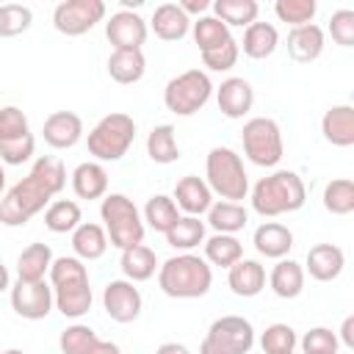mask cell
<instances>
[{
	"label": "cell",
	"instance_id": "obj_48",
	"mask_svg": "<svg viewBox=\"0 0 354 354\" xmlns=\"http://www.w3.org/2000/svg\"><path fill=\"white\" fill-rule=\"evenodd\" d=\"M304 354H335L337 351V335L326 326H315L301 337Z\"/></svg>",
	"mask_w": 354,
	"mask_h": 354
},
{
	"label": "cell",
	"instance_id": "obj_5",
	"mask_svg": "<svg viewBox=\"0 0 354 354\" xmlns=\"http://www.w3.org/2000/svg\"><path fill=\"white\" fill-rule=\"evenodd\" d=\"M100 216L105 221V235L116 249L144 243V221L133 199H127L124 194H108L100 205Z\"/></svg>",
	"mask_w": 354,
	"mask_h": 354
},
{
	"label": "cell",
	"instance_id": "obj_53",
	"mask_svg": "<svg viewBox=\"0 0 354 354\" xmlns=\"http://www.w3.org/2000/svg\"><path fill=\"white\" fill-rule=\"evenodd\" d=\"M155 354H191V351L183 343H163V346H158Z\"/></svg>",
	"mask_w": 354,
	"mask_h": 354
},
{
	"label": "cell",
	"instance_id": "obj_41",
	"mask_svg": "<svg viewBox=\"0 0 354 354\" xmlns=\"http://www.w3.org/2000/svg\"><path fill=\"white\" fill-rule=\"evenodd\" d=\"M315 0H277L274 3V14L293 25V28H301V25H310L313 17H315Z\"/></svg>",
	"mask_w": 354,
	"mask_h": 354
},
{
	"label": "cell",
	"instance_id": "obj_57",
	"mask_svg": "<svg viewBox=\"0 0 354 354\" xmlns=\"http://www.w3.org/2000/svg\"><path fill=\"white\" fill-rule=\"evenodd\" d=\"M282 354H293V351H282Z\"/></svg>",
	"mask_w": 354,
	"mask_h": 354
},
{
	"label": "cell",
	"instance_id": "obj_46",
	"mask_svg": "<svg viewBox=\"0 0 354 354\" xmlns=\"http://www.w3.org/2000/svg\"><path fill=\"white\" fill-rule=\"evenodd\" d=\"M36 149V138L28 133L22 138H11V141H0V160L8 163V166H19L25 160H30Z\"/></svg>",
	"mask_w": 354,
	"mask_h": 354
},
{
	"label": "cell",
	"instance_id": "obj_33",
	"mask_svg": "<svg viewBox=\"0 0 354 354\" xmlns=\"http://www.w3.org/2000/svg\"><path fill=\"white\" fill-rule=\"evenodd\" d=\"M144 221H147L155 232H163V235H166V232L180 221V210H177V205H174L171 196L155 194V196H149V202H147V207H144Z\"/></svg>",
	"mask_w": 354,
	"mask_h": 354
},
{
	"label": "cell",
	"instance_id": "obj_21",
	"mask_svg": "<svg viewBox=\"0 0 354 354\" xmlns=\"http://www.w3.org/2000/svg\"><path fill=\"white\" fill-rule=\"evenodd\" d=\"M288 53L299 64H310L324 53V30L318 25H301L288 33Z\"/></svg>",
	"mask_w": 354,
	"mask_h": 354
},
{
	"label": "cell",
	"instance_id": "obj_17",
	"mask_svg": "<svg viewBox=\"0 0 354 354\" xmlns=\"http://www.w3.org/2000/svg\"><path fill=\"white\" fill-rule=\"evenodd\" d=\"M346 266V254L340 246L335 243H315L310 252H307V271L313 279L318 282H332L340 277Z\"/></svg>",
	"mask_w": 354,
	"mask_h": 354
},
{
	"label": "cell",
	"instance_id": "obj_51",
	"mask_svg": "<svg viewBox=\"0 0 354 354\" xmlns=\"http://www.w3.org/2000/svg\"><path fill=\"white\" fill-rule=\"evenodd\" d=\"M340 340H343L346 348H354V315H348V318L343 321V326H340Z\"/></svg>",
	"mask_w": 354,
	"mask_h": 354
},
{
	"label": "cell",
	"instance_id": "obj_25",
	"mask_svg": "<svg viewBox=\"0 0 354 354\" xmlns=\"http://www.w3.org/2000/svg\"><path fill=\"white\" fill-rule=\"evenodd\" d=\"M108 72L122 86L138 83L147 72V58L141 50H113L108 58Z\"/></svg>",
	"mask_w": 354,
	"mask_h": 354
},
{
	"label": "cell",
	"instance_id": "obj_56",
	"mask_svg": "<svg viewBox=\"0 0 354 354\" xmlns=\"http://www.w3.org/2000/svg\"><path fill=\"white\" fill-rule=\"evenodd\" d=\"M3 354H25V351H19V348H8V351H3Z\"/></svg>",
	"mask_w": 354,
	"mask_h": 354
},
{
	"label": "cell",
	"instance_id": "obj_55",
	"mask_svg": "<svg viewBox=\"0 0 354 354\" xmlns=\"http://www.w3.org/2000/svg\"><path fill=\"white\" fill-rule=\"evenodd\" d=\"M6 196V171H3V166H0V199Z\"/></svg>",
	"mask_w": 354,
	"mask_h": 354
},
{
	"label": "cell",
	"instance_id": "obj_22",
	"mask_svg": "<svg viewBox=\"0 0 354 354\" xmlns=\"http://www.w3.org/2000/svg\"><path fill=\"white\" fill-rule=\"evenodd\" d=\"M191 28V19L183 14L177 3H163L152 14V30L163 41H180Z\"/></svg>",
	"mask_w": 354,
	"mask_h": 354
},
{
	"label": "cell",
	"instance_id": "obj_24",
	"mask_svg": "<svg viewBox=\"0 0 354 354\" xmlns=\"http://www.w3.org/2000/svg\"><path fill=\"white\" fill-rule=\"evenodd\" d=\"M53 301L64 318H80L91 310V288L88 282H72L53 288Z\"/></svg>",
	"mask_w": 354,
	"mask_h": 354
},
{
	"label": "cell",
	"instance_id": "obj_27",
	"mask_svg": "<svg viewBox=\"0 0 354 354\" xmlns=\"http://www.w3.org/2000/svg\"><path fill=\"white\" fill-rule=\"evenodd\" d=\"M243 53L249 55V58H254V61H263V58H268L274 50H277V44H279V33H277V28L271 25V22H252L246 30H243Z\"/></svg>",
	"mask_w": 354,
	"mask_h": 354
},
{
	"label": "cell",
	"instance_id": "obj_39",
	"mask_svg": "<svg viewBox=\"0 0 354 354\" xmlns=\"http://www.w3.org/2000/svg\"><path fill=\"white\" fill-rule=\"evenodd\" d=\"M324 207L335 216H348L354 210V183L348 177H337L324 188Z\"/></svg>",
	"mask_w": 354,
	"mask_h": 354
},
{
	"label": "cell",
	"instance_id": "obj_37",
	"mask_svg": "<svg viewBox=\"0 0 354 354\" xmlns=\"http://www.w3.org/2000/svg\"><path fill=\"white\" fill-rule=\"evenodd\" d=\"M147 152L155 163H174L180 158V147H177V138H174V127L171 124H158L152 127L149 138H147Z\"/></svg>",
	"mask_w": 354,
	"mask_h": 354
},
{
	"label": "cell",
	"instance_id": "obj_52",
	"mask_svg": "<svg viewBox=\"0 0 354 354\" xmlns=\"http://www.w3.org/2000/svg\"><path fill=\"white\" fill-rule=\"evenodd\" d=\"M88 354H122V351H119V346L111 343V340H97Z\"/></svg>",
	"mask_w": 354,
	"mask_h": 354
},
{
	"label": "cell",
	"instance_id": "obj_23",
	"mask_svg": "<svg viewBox=\"0 0 354 354\" xmlns=\"http://www.w3.org/2000/svg\"><path fill=\"white\" fill-rule=\"evenodd\" d=\"M72 191L77 199H100L105 196L108 191V171L88 160V163H80L75 171H72Z\"/></svg>",
	"mask_w": 354,
	"mask_h": 354
},
{
	"label": "cell",
	"instance_id": "obj_7",
	"mask_svg": "<svg viewBox=\"0 0 354 354\" xmlns=\"http://www.w3.org/2000/svg\"><path fill=\"white\" fill-rule=\"evenodd\" d=\"M213 94V83L202 69H188L180 72L177 77H171L163 88V102L171 113L177 116H191L199 108H205V102Z\"/></svg>",
	"mask_w": 354,
	"mask_h": 354
},
{
	"label": "cell",
	"instance_id": "obj_6",
	"mask_svg": "<svg viewBox=\"0 0 354 354\" xmlns=\"http://www.w3.org/2000/svg\"><path fill=\"white\" fill-rule=\"evenodd\" d=\"M136 141V122L127 113L102 116L88 133V152L97 160H119Z\"/></svg>",
	"mask_w": 354,
	"mask_h": 354
},
{
	"label": "cell",
	"instance_id": "obj_58",
	"mask_svg": "<svg viewBox=\"0 0 354 354\" xmlns=\"http://www.w3.org/2000/svg\"><path fill=\"white\" fill-rule=\"evenodd\" d=\"M335 354H337V351H335Z\"/></svg>",
	"mask_w": 354,
	"mask_h": 354
},
{
	"label": "cell",
	"instance_id": "obj_31",
	"mask_svg": "<svg viewBox=\"0 0 354 354\" xmlns=\"http://www.w3.org/2000/svg\"><path fill=\"white\" fill-rule=\"evenodd\" d=\"M246 221H249L246 207L238 202H216L207 210V224L221 235H235L238 230L246 227Z\"/></svg>",
	"mask_w": 354,
	"mask_h": 354
},
{
	"label": "cell",
	"instance_id": "obj_4",
	"mask_svg": "<svg viewBox=\"0 0 354 354\" xmlns=\"http://www.w3.org/2000/svg\"><path fill=\"white\" fill-rule=\"evenodd\" d=\"M207 188L218 194L224 202H238L246 199L249 194V174L243 169V160L235 149L230 147H213L207 152Z\"/></svg>",
	"mask_w": 354,
	"mask_h": 354
},
{
	"label": "cell",
	"instance_id": "obj_40",
	"mask_svg": "<svg viewBox=\"0 0 354 354\" xmlns=\"http://www.w3.org/2000/svg\"><path fill=\"white\" fill-rule=\"evenodd\" d=\"M30 22H33V11L28 6H19V3L0 6V36L3 39L25 33L30 28Z\"/></svg>",
	"mask_w": 354,
	"mask_h": 354
},
{
	"label": "cell",
	"instance_id": "obj_28",
	"mask_svg": "<svg viewBox=\"0 0 354 354\" xmlns=\"http://www.w3.org/2000/svg\"><path fill=\"white\" fill-rule=\"evenodd\" d=\"M53 266V252L47 243H30L28 249H22L19 260H17V274L22 282H39L44 279V274Z\"/></svg>",
	"mask_w": 354,
	"mask_h": 354
},
{
	"label": "cell",
	"instance_id": "obj_30",
	"mask_svg": "<svg viewBox=\"0 0 354 354\" xmlns=\"http://www.w3.org/2000/svg\"><path fill=\"white\" fill-rule=\"evenodd\" d=\"M268 282H271V290L279 299H296L304 290V268L293 260H279L274 266Z\"/></svg>",
	"mask_w": 354,
	"mask_h": 354
},
{
	"label": "cell",
	"instance_id": "obj_47",
	"mask_svg": "<svg viewBox=\"0 0 354 354\" xmlns=\"http://www.w3.org/2000/svg\"><path fill=\"white\" fill-rule=\"evenodd\" d=\"M28 116L17 108V105H6L0 108V141H11V138H22L28 136Z\"/></svg>",
	"mask_w": 354,
	"mask_h": 354
},
{
	"label": "cell",
	"instance_id": "obj_44",
	"mask_svg": "<svg viewBox=\"0 0 354 354\" xmlns=\"http://www.w3.org/2000/svg\"><path fill=\"white\" fill-rule=\"evenodd\" d=\"M299 343L296 332L288 326V324H271L266 326L263 337H260V346H263V354H282V351H293Z\"/></svg>",
	"mask_w": 354,
	"mask_h": 354
},
{
	"label": "cell",
	"instance_id": "obj_43",
	"mask_svg": "<svg viewBox=\"0 0 354 354\" xmlns=\"http://www.w3.org/2000/svg\"><path fill=\"white\" fill-rule=\"evenodd\" d=\"M97 332L86 324H75V326H66L61 332V351L64 354H88L97 343Z\"/></svg>",
	"mask_w": 354,
	"mask_h": 354
},
{
	"label": "cell",
	"instance_id": "obj_32",
	"mask_svg": "<svg viewBox=\"0 0 354 354\" xmlns=\"http://www.w3.org/2000/svg\"><path fill=\"white\" fill-rule=\"evenodd\" d=\"M210 8L216 19L235 28H249L252 22H257V11H260L254 0H216Z\"/></svg>",
	"mask_w": 354,
	"mask_h": 354
},
{
	"label": "cell",
	"instance_id": "obj_49",
	"mask_svg": "<svg viewBox=\"0 0 354 354\" xmlns=\"http://www.w3.org/2000/svg\"><path fill=\"white\" fill-rule=\"evenodd\" d=\"M329 33H332L335 44L351 47V44H354V11H351V8L335 11L332 19H329Z\"/></svg>",
	"mask_w": 354,
	"mask_h": 354
},
{
	"label": "cell",
	"instance_id": "obj_10",
	"mask_svg": "<svg viewBox=\"0 0 354 354\" xmlns=\"http://www.w3.org/2000/svg\"><path fill=\"white\" fill-rule=\"evenodd\" d=\"M105 17L102 0H64L53 11V25L64 36H83Z\"/></svg>",
	"mask_w": 354,
	"mask_h": 354
},
{
	"label": "cell",
	"instance_id": "obj_18",
	"mask_svg": "<svg viewBox=\"0 0 354 354\" xmlns=\"http://www.w3.org/2000/svg\"><path fill=\"white\" fill-rule=\"evenodd\" d=\"M227 282L232 288L235 296H243V299H252L257 296L263 288H266V268L257 263V260H246L241 257L235 266L227 268Z\"/></svg>",
	"mask_w": 354,
	"mask_h": 354
},
{
	"label": "cell",
	"instance_id": "obj_38",
	"mask_svg": "<svg viewBox=\"0 0 354 354\" xmlns=\"http://www.w3.org/2000/svg\"><path fill=\"white\" fill-rule=\"evenodd\" d=\"M227 39H232V36H230V28H227L221 19H216L213 14H205V17H199V19L194 22V41H196V47H199L202 53H207V50L224 44Z\"/></svg>",
	"mask_w": 354,
	"mask_h": 354
},
{
	"label": "cell",
	"instance_id": "obj_19",
	"mask_svg": "<svg viewBox=\"0 0 354 354\" xmlns=\"http://www.w3.org/2000/svg\"><path fill=\"white\" fill-rule=\"evenodd\" d=\"M321 133L335 147H351L354 144V108L332 105L321 119Z\"/></svg>",
	"mask_w": 354,
	"mask_h": 354
},
{
	"label": "cell",
	"instance_id": "obj_11",
	"mask_svg": "<svg viewBox=\"0 0 354 354\" xmlns=\"http://www.w3.org/2000/svg\"><path fill=\"white\" fill-rule=\"evenodd\" d=\"M53 288L39 279V282H22L17 279V285L11 288V307L19 318H28V321H39V318H47V313L53 310Z\"/></svg>",
	"mask_w": 354,
	"mask_h": 354
},
{
	"label": "cell",
	"instance_id": "obj_26",
	"mask_svg": "<svg viewBox=\"0 0 354 354\" xmlns=\"http://www.w3.org/2000/svg\"><path fill=\"white\" fill-rule=\"evenodd\" d=\"M72 249L77 254V260H97L105 254L108 249V235L100 224L91 221H80L72 232Z\"/></svg>",
	"mask_w": 354,
	"mask_h": 354
},
{
	"label": "cell",
	"instance_id": "obj_35",
	"mask_svg": "<svg viewBox=\"0 0 354 354\" xmlns=\"http://www.w3.org/2000/svg\"><path fill=\"white\" fill-rule=\"evenodd\" d=\"M202 241H205V221H199L196 216H180V221L166 232V243L180 252H188Z\"/></svg>",
	"mask_w": 354,
	"mask_h": 354
},
{
	"label": "cell",
	"instance_id": "obj_16",
	"mask_svg": "<svg viewBox=\"0 0 354 354\" xmlns=\"http://www.w3.org/2000/svg\"><path fill=\"white\" fill-rule=\"evenodd\" d=\"M174 205L177 210H185L188 216H202L210 210L213 205V191L207 188V183L196 174H185L177 185H174Z\"/></svg>",
	"mask_w": 354,
	"mask_h": 354
},
{
	"label": "cell",
	"instance_id": "obj_1",
	"mask_svg": "<svg viewBox=\"0 0 354 354\" xmlns=\"http://www.w3.org/2000/svg\"><path fill=\"white\" fill-rule=\"evenodd\" d=\"M66 185V169L61 160L53 158H39L30 169L28 177H22L17 185L6 191L0 199V224L6 227H22L28 224L50 199Z\"/></svg>",
	"mask_w": 354,
	"mask_h": 354
},
{
	"label": "cell",
	"instance_id": "obj_3",
	"mask_svg": "<svg viewBox=\"0 0 354 354\" xmlns=\"http://www.w3.org/2000/svg\"><path fill=\"white\" fill-rule=\"evenodd\" d=\"M307 191L304 183L296 171L279 169L263 180H257V185L252 188V207L260 216H282V213H293L304 205Z\"/></svg>",
	"mask_w": 354,
	"mask_h": 354
},
{
	"label": "cell",
	"instance_id": "obj_2",
	"mask_svg": "<svg viewBox=\"0 0 354 354\" xmlns=\"http://www.w3.org/2000/svg\"><path fill=\"white\" fill-rule=\"evenodd\" d=\"M158 285L171 299H199L213 285L210 266L196 254H174L158 271Z\"/></svg>",
	"mask_w": 354,
	"mask_h": 354
},
{
	"label": "cell",
	"instance_id": "obj_54",
	"mask_svg": "<svg viewBox=\"0 0 354 354\" xmlns=\"http://www.w3.org/2000/svg\"><path fill=\"white\" fill-rule=\"evenodd\" d=\"M8 288V268L0 263V290H6Z\"/></svg>",
	"mask_w": 354,
	"mask_h": 354
},
{
	"label": "cell",
	"instance_id": "obj_20",
	"mask_svg": "<svg viewBox=\"0 0 354 354\" xmlns=\"http://www.w3.org/2000/svg\"><path fill=\"white\" fill-rule=\"evenodd\" d=\"M254 249L263 254V257H274V260H282L290 249H293V232L285 227V224H277V221H266L254 230Z\"/></svg>",
	"mask_w": 354,
	"mask_h": 354
},
{
	"label": "cell",
	"instance_id": "obj_8",
	"mask_svg": "<svg viewBox=\"0 0 354 354\" xmlns=\"http://www.w3.org/2000/svg\"><path fill=\"white\" fill-rule=\"evenodd\" d=\"M254 346V329L241 315H221L210 324L199 354H249Z\"/></svg>",
	"mask_w": 354,
	"mask_h": 354
},
{
	"label": "cell",
	"instance_id": "obj_50",
	"mask_svg": "<svg viewBox=\"0 0 354 354\" xmlns=\"http://www.w3.org/2000/svg\"><path fill=\"white\" fill-rule=\"evenodd\" d=\"M180 8H183V14L191 19V14H205L207 8H210V3L207 0H183V3H177Z\"/></svg>",
	"mask_w": 354,
	"mask_h": 354
},
{
	"label": "cell",
	"instance_id": "obj_9",
	"mask_svg": "<svg viewBox=\"0 0 354 354\" xmlns=\"http://www.w3.org/2000/svg\"><path fill=\"white\" fill-rule=\"evenodd\" d=\"M241 141H243V152L246 158L254 163V166H277L282 160V133H279V124L274 119H266V116H254L243 124V133H241Z\"/></svg>",
	"mask_w": 354,
	"mask_h": 354
},
{
	"label": "cell",
	"instance_id": "obj_14",
	"mask_svg": "<svg viewBox=\"0 0 354 354\" xmlns=\"http://www.w3.org/2000/svg\"><path fill=\"white\" fill-rule=\"evenodd\" d=\"M41 136L55 149H69L83 138V119L72 111H55L44 119Z\"/></svg>",
	"mask_w": 354,
	"mask_h": 354
},
{
	"label": "cell",
	"instance_id": "obj_29",
	"mask_svg": "<svg viewBox=\"0 0 354 354\" xmlns=\"http://www.w3.org/2000/svg\"><path fill=\"white\" fill-rule=\"evenodd\" d=\"M119 266H122V271H124V277H127L130 282H144V279H149V277L155 274L158 257H155V252H152L149 246L138 243V246L122 249Z\"/></svg>",
	"mask_w": 354,
	"mask_h": 354
},
{
	"label": "cell",
	"instance_id": "obj_34",
	"mask_svg": "<svg viewBox=\"0 0 354 354\" xmlns=\"http://www.w3.org/2000/svg\"><path fill=\"white\" fill-rule=\"evenodd\" d=\"M83 213H80V205L72 202V199H55L50 202V207L44 210V227L50 232H75V227L80 224Z\"/></svg>",
	"mask_w": 354,
	"mask_h": 354
},
{
	"label": "cell",
	"instance_id": "obj_45",
	"mask_svg": "<svg viewBox=\"0 0 354 354\" xmlns=\"http://www.w3.org/2000/svg\"><path fill=\"white\" fill-rule=\"evenodd\" d=\"M238 55H241L238 41H235V39H227L224 44H218V47L202 53V64H205L207 69H213V72H227V69H232V66L238 64Z\"/></svg>",
	"mask_w": 354,
	"mask_h": 354
},
{
	"label": "cell",
	"instance_id": "obj_12",
	"mask_svg": "<svg viewBox=\"0 0 354 354\" xmlns=\"http://www.w3.org/2000/svg\"><path fill=\"white\" fill-rule=\"evenodd\" d=\"M102 307L116 324H130L141 313V293L130 279H111L102 290Z\"/></svg>",
	"mask_w": 354,
	"mask_h": 354
},
{
	"label": "cell",
	"instance_id": "obj_15",
	"mask_svg": "<svg viewBox=\"0 0 354 354\" xmlns=\"http://www.w3.org/2000/svg\"><path fill=\"white\" fill-rule=\"evenodd\" d=\"M216 100H218V111L227 116V119H241L252 111V102H254V88L249 86V80L243 77H227L218 91H216Z\"/></svg>",
	"mask_w": 354,
	"mask_h": 354
},
{
	"label": "cell",
	"instance_id": "obj_42",
	"mask_svg": "<svg viewBox=\"0 0 354 354\" xmlns=\"http://www.w3.org/2000/svg\"><path fill=\"white\" fill-rule=\"evenodd\" d=\"M50 282H53V288L72 285V282H88V271H86L83 260H77V257H58L50 266Z\"/></svg>",
	"mask_w": 354,
	"mask_h": 354
},
{
	"label": "cell",
	"instance_id": "obj_36",
	"mask_svg": "<svg viewBox=\"0 0 354 354\" xmlns=\"http://www.w3.org/2000/svg\"><path fill=\"white\" fill-rule=\"evenodd\" d=\"M205 257L213 263V266H221V268H230L235 266L241 257H243V246L235 235H221L216 232L213 238L205 241Z\"/></svg>",
	"mask_w": 354,
	"mask_h": 354
},
{
	"label": "cell",
	"instance_id": "obj_13",
	"mask_svg": "<svg viewBox=\"0 0 354 354\" xmlns=\"http://www.w3.org/2000/svg\"><path fill=\"white\" fill-rule=\"evenodd\" d=\"M105 36L113 44V50H141L147 41V22L136 11H116L105 22Z\"/></svg>",
	"mask_w": 354,
	"mask_h": 354
}]
</instances>
